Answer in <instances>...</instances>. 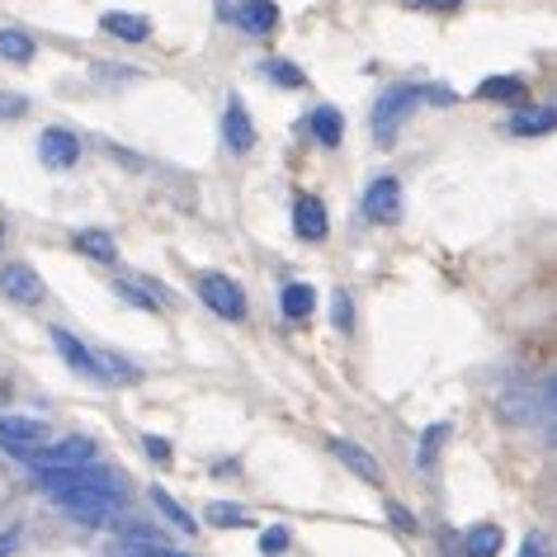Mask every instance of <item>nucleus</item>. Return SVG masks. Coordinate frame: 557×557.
Returning a JSON list of instances; mask_svg holds the SVG:
<instances>
[{"label": "nucleus", "instance_id": "obj_25", "mask_svg": "<svg viewBox=\"0 0 557 557\" xmlns=\"http://www.w3.org/2000/svg\"><path fill=\"white\" fill-rule=\"evenodd\" d=\"M114 288H119V298H123V302H133V308H143V312H157V308H161V302L147 294L143 278H137V284H133V278H114Z\"/></svg>", "mask_w": 557, "mask_h": 557}, {"label": "nucleus", "instance_id": "obj_8", "mask_svg": "<svg viewBox=\"0 0 557 557\" xmlns=\"http://www.w3.org/2000/svg\"><path fill=\"white\" fill-rule=\"evenodd\" d=\"M294 232L302 236V242H326L331 213H326V203L317 199V194H298L294 199Z\"/></svg>", "mask_w": 557, "mask_h": 557}, {"label": "nucleus", "instance_id": "obj_6", "mask_svg": "<svg viewBox=\"0 0 557 557\" xmlns=\"http://www.w3.org/2000/svg\"><path fill=\"white\" fill-rule=\"evenodd\" d=\"M359 213H364L369 222H397L401 218V185L393 175H379L364 189V199H359Z\"/></svg>", "mask_w": 557, "mask_h": 557}, {"label": "nucleus", "instance_id": "obj_18", "mask_svg": "<svg viewBox=\"0 0 557 557\" xmlns=\"http://www.w3.org/2000/svg\"><path fill=\"white\" fill-rule=\"evenodd\" d=\"M500 543H506L500 524H472L468 534H463V553H468V557H496Z\"/></svg>", "mask_w": 557, "mask_h": 557}, {"label": "nucleus", "instance_id": "obj_3", "mask_svg": "<svg viewBox=\"0 0 557 557\" xmlns=\"http://www.w3.org/2000/svg\"><path fill=\"white\" fill-rule=\"evenodd\" d=\"M199 298H203V308L222 317V322H242L246 317V294H242V284L227 274H199Z\"/></svg>", "mask_w": 557, "mask_h": 557}, {"label": "nucleus", "instance_id": "obj_19", "mask_svg": "<svg viewBox=\"0 0 557 557\" xmlns=\"http://www.w3.org/2000/svg\"><path fill=\"white\" fill-rule=\"evenodd\" d=\"M524 76H486L482 86H478V95L482 100H500V104H520L524 100Z\"/></svg>", "mask_w": 557, "mask_h": 557}, {"label": "nucleus", "instance_id": "obj_29", "mask_svg": "<svg viewBox=\"0 0 557 557\" xmlns=\"http://www.w3.org/2000/svg\"><path fill=\"white\" fill-rule=\"evenodd\" d=\"M401 5H411V10H430V15H449V10L468 5V0H401Z\"/></svg>", "mask_w": 557, "mask_h": 557}, {"label": "nucleus", "instance_id": "obj_7", "mask_svg": "<svg viewBox=\"0 0 557 557\" xmlns=\"http://www.w3.org/2000/svg\"><path fill=\"white\" fill-rule=\"evenodd\" d=\"M38 161L48 165V171H72V165L81 161V137L72 128H44V137H38Z\"/></svg>", "mask_w": 557, "mask_h": 557}, {"label": "nucleus", "instance_id": "obj_22", "mask_svg": "<svg viewBox=\"0 0 557 557\" xmlns=\"http://www.w3.org/2000/svg\"><path fill=\"white\" fill-rule=\"evenodd\" d=\"M151 500H157L161 515H165V520H171V524L180 529V534H199V524H194V515H189L185 506H180V500H175L171 492H165V486H151Z\"/></svg>", "mask_w": 557, "mask_h": 557}, {"label": "nucleus", "instance_id": "obj_20", "mask_svg": "<svg viewBox=\"0 0 557 557\" xmlns=\"http://www.w3.org/2000/svg\"><path fill=\"white\" fill-rule=\"evenodd\" d=\"M76 250L90 260H100V264H119V246L109 232H76Z\"/></svg>", "mask_w": 557, "mask_h": 557}, {"label": "nucleus", "instance_id": "obj_35", "mask_svg": "<svg viewBox=\"0 0 557 557\" xmlns=\"http://www.w3.org/2000/svg\"><path fill=\"white\" fill-rule=\"evenodd\" d=\"M0 246H5V222H0Z\"/></svg>", "mask_w": 557, "mask_h": 557}, {"label": "nucleus", "instance_id": "obj_10", "mask_svg": "<svg viewBox=\"0 0 557 557\" xmlns=\"http://www.w3.org/2000/svg\"><path fill=\"white\" fill-rule=\"evenodd\" d=\"M222 137H227V147L236 151V157H246V151L256 147V123H250L242 100H232L227 114H222Z\"/></svg>", "mask_w": 557, "mask_h": 557}, {"label": "nucleus", "instance_id": "obj_5", "mask_svg": "<svg viewBox=\"0 0 557 557\" xmlns=\"http://www.w3.org/2000/svg\"><path fill=\"white\" fill-rule=\"evenodd\" d=\"M52 345H58V355L66 359V369L81 373V379H95V383H109V373H104V359L86 350L72 331H62V326H52Z\"/></svg>", "mask_w": 557, "mask_h": 557}, {"label": "nucleus", "instance_id": "obj_1", "mask_svg": "<svg viewBox=\"0 0 557 557\" xmlns=\"http://www.w3.org/2000/svg\"><path fill=\"white\" fill-rule=\"evenodd\" d=\"M38 482H44V492L58 500L62 515H72V520L86 524V529H109L119 520L123 500H128V486H123V478L114 468H104L100 458L38 472Z\"/></svg>", "mask_w": 557, "mask_h": 557}, {"label": "nucleus", "instance_id": "obj_32", "mask_svg": "<svg viewBox=\"0 0 557 557\" xmlns=\"http://www.w3.org/2000/svg\"><path fill=\"white\" fill-rule=\"evenodd\" d=\"M143 449H147L151 458H157V463H165V458H171V444H165L161 435H147V440H143Z\"/></svg>", "mask_w": 557, "mask_h": 557}, {"label": "nucleus", "instance_id": "obj_26", "mask_svg": "<svg viewBox=\"0 0 557 557\" xmlns=\"http://www.w3.org/2000/svg\"><path fill=\"white\" fill-rule=\"evenodd\" d=\"M288 548H294V529H288V524H270L260 534V553L264 557H278V553H288Z\"/></svg>", "mask_w": 557, "mask_h": 557}, {"label": "nucleus", "instance_id": "obj_2", "mask_svg": "<svg viewBox=\"0 0 557 557\" xmlns=\"http://www.w3.org/2000/svg\"><path fill=\"white\" fill-rule=\"evenodd\" d=\"M416 104H421V86H387L373 100V137H379V147L397 143V128L411 119Z\"/></svg>", "mask_w": 557, "mask_h": 557}, {"label": "nucleus", "instance_id": "obj_21", "mask_svg": "<svg viewBox=\"0 0 557 557\" xmlns=\"http://www.w3.org/2000/svg\"><path fill=\"white\" fill-rule=\"evenodd\" d=\"M208 524L213 529H256V515L232 506V500H213V506H208Z\"/></svg>", "mask_w": 557, "mask_h": 557}, {"label": "nucleus", "instance_id": "obj_27", "mask_svg": "<svg viewBox=\"0 0 557 557\" xmlns=\"http://www.w3.org/2000/svg\"><path fill=\"white\" fill-rule=\"evenodd\" d=\"M95 81H119V86H133V81H143L137 66H95Z\"/></svg>", "mask_w": 557, "mask_h": 557}, {"label": "nucleus", "instance_id": "obj_13", "mask_svg": "<svg viewBox=\"0 0 557 557\" xmlns=\"http://www.w3.org/2000/svg\"><path fill=\"white\" fill-rule=\"evenodd\" d=\"M232 20L242 24L246 34H270L278 24V5L274 0H242V5L232 10Z\"/></svg>", "mask_w": 557, "mask_h": 557}, {"label": "nucleus", "instance_id": "obj_24", "mask_svg": "<svg viewBox=\"0 0 557 557\" xmlns=\"http://www.w3.org/2000/svg\"><path fill=\"white\" fill-rule=\"evenodd\" d=\"M444 440H449V425H444V421H440V425H430L425 435H421V454H416V463H421L425 472L435 468V458H440V449H444Z\"/></svg>", "mask_w": 557, "mask_h": 557}, {"label": "nucleus", "instance_id": "obj_15", "mask_svg": "<svg viewBox=\"0 0 557 557\" xmlns=\"http://www.w3.org/2000/svg\"><path fill=\"white\" fill-rule=\"evenodd\" d=\"M100 29L109 38H119V44H143L151 34V24L143 15H128V10H109V15H100Z\"/></svg>", "mask_w": 557, "mask_h": 557}, {"label": "nucleus", "instance_id": "obj_4", "mask_svg": "<svg viewBox=\"0 0 557 557\" xmlns=\"http://www.w3.org/2000/svg\"><path fill=\"white\" fill-rule=\"evenodd\" d=\"M0 294H5L10 302H20V308H34V302H44V278H38V270L34 264H24V260H15V264H5L0 270Z\"/></svg>", "mask_w": 557, "mask_h": 557}, {"label": "nucleus", "instance_id": "obj_31", "mask_svg": "<svg viewBox=\"0 0 557 557\" xmlns=\"http://www.w3.org/2000/svg\"><path fill=\"white\" fill-rule=\"evenodd\" d=\"M421 104H458V95L449 86H421Z\"/></svg>", "mask_w": 557, "mask_h": 557}, {"label": "nucleus", "instance_id": "obj_34", "mask_svg": "<svg viewBox=\"0 0 557 557\" xmlns=\"http://www.w3.org/2000/svg\"><path fill=\"white\" fill-rule=\"evenodd\" d=\"M524 557H543V539H524Z\"/></svg>", "mask_w": 557, "mask_h": 557}, {"label": "nucleus", "instance_id": "obj_12", "mask_svg": "<svg viewBox=\"0 0 557 557\" xmlns=\"http://www.w3.org/2000/svg\"><path fill=\"white\" fill-rule=\"evenodd\" d=\"M553 128H557V109L553 104L515 109L510 123H506V133H515V137H543V133H553Z\"/></svg>", "mask_w": 557, "mask_h": 557}, {"label": "nucleus", "instance_id": "obj_17", "mask_svg": "<svg viewBox=\"0 0 557 557\" xmlns=\"http://www.w3.org/2000/svg\"><path fill=\"white\" fill-rule=\"evenodd\" d=\"M38 58V44L24 29H0V62L10 66H29Z\"/></svg>", "mask_w": 557, "mask_h": 557}, {"label": "nucleus", "instance_id": "obj_30", "mask_svg": "<svg viewBox=\"0 0 557 557\" xmlns=\"http://www.w3.org/2000/svg\"><path fill=\"white\" fill-rule=\"evenodd\" d=\"M387 520H393L397 529H407V534H416V515L401 506V500H387Z\"/></svg>", "mask_w": 557, "mask_h": 557}, {"label": "nucleus", "instance_id": "obj_23", "mask_svg": "<svg viewBox=\"0 0 557 557\" xmlns=\"http://www.w3.org/2000/svg\"><path fill=\"white\" fill-rule=\"evenodd\" d=\"M260 72H264V76H270V81H274V86H284V90H302V86H308V76H302V72H298V66H294V62H284V58H270V62H264V66H260Z\"/></svg>", "mask_w": 557, "mask_h": 557}, {"label": "nucleus", "instance_id": "obj_16", "mask_svg": "<svg viewBox=\"0 0 557 557\" xmlns=\"http://www.w3.org/2000/svg\"><path fill=\"white\" fill-rule=\"evenodd\" d=\"M278 312H284L288 322H308L317 312V288L312 284H284L278 288Z\"/></svg>", "mask_w": 557, "mask_h": 557}, {"label": "nucleus", "instance_id": "obj_33", "mask_svg": "<svg viewBox=\"0 0 557 557\" xmlns=\"http://www.w3.org/2000/svg\"><path fill=\"white\" fill-rule=\"evenodd\" d=\"M20 548V529H5V534H0V557H10Z\"/></svg>", "mask_w": 557, "mask_h": 557}, {"label": "nucleus", "instance_id": "obj_28", "mask_svg": "<svg viewBox=\"0 0 557 557\" xmlns=\"http://www.w3.org/2000/svg\"><path fill=\"white\" fill-rule=\"evenodd\" d=\"M331 312H336L331 322H336L341 331H350V326H355V302H350V294H336V298H331Z\"/></svg>", "mask_w": 557, "mask_h": 557}, {"label": "nucleus", "instance_id": "obj_11", "mask_svg": "<svg viewBox=\"0 0 557 557\" xmlns=\"http://www.w3.org/2000/svg\"><path fill=\"white\" fill-rule=\"evenodd\" d=\"M326 449L336 454L341 463L355 472V478H364V482H383V472H379V458H373L369 449H359L355 440H326Z\"/></svg>", "mask_w": 557, "mask_h": 557}, {"label": "nucleus", "instance_id": "obj_14", "mask_svg": "<svg viewBox=\"0 0 557 557\" xmlns=\"http://www.w3.org/2000/svg\"><path fill=\"white\" fill-rule=\"evenodd\" d=\"M308 133H312L322 147H341V137H345V114H341L336 104H317L312 114H308Z\"/></svg>", "mask_w": 557, "mask_h": 557}, {"label": "nucleus", "instance_id": "obj_9", "mask_svg": "<svg viewBox=\"0 0 557 557\" xmlns=\"http://www.w3.org/2000/svg\"><path fill=\"white\" fill-rule=\"evenodd\" d=\"M0 440H5L10 449H38V444L52 440V425L29 421V416H0Z\"/></svg>", "mask_w": 557, "mask_h": 557}]
</instances>
